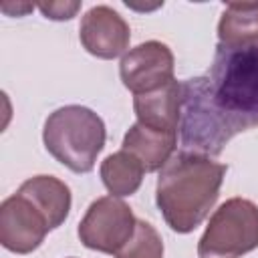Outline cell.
<instances>
[{
	"mask_svg": "<svg viewBox=\"0 0 258 258\" xmlns=\"http://www.w3.org/2000/svg\"><path fill=\"white\" fill-rule=\"evenodd\" d=\"M228 167L208 155L194 151H179L159 169L155 202L165 224L177 232L187 234L196 230L214 204Z\"/></svg>",
	"mask_w": 258,
	"mask_h": 258,
	"instance_id": "1",
	"label": "cell"
},
{
	"mask_svg": "<svg viewBox=\"0 0 258 258\" xmlns=\"http://www.w3.org/2000/svg\"><path fill=\"white\" fill-rule=\"evenodd\" d=\"M208 91L234 133L258 127V46L224 48L218 44Z\"/></svg>",
	"mask_w": 258,
	"mask_h": 258,
	"instance_id": "2",
	"label": "cell"
},
{
	"mask_svg": "<svg viewBox=\"0 0 258 258\" xmlns=\"http://www.w3.org/2000/svg\"><path fill=\"white\" fill-rule=\"evenodd\" d=\"M103 119L83 105H67L52 111L42 129L46 151L75 173H89L105 147Z\"/></svg>",
	"mask_w": 258,
	"mask_h": 258,
	"instance_id": "3",
	"label": "cell"
},
{
	"mask_svg": "<svg viewBox=\"0 0 258 258\" xmlns=\"http://www.w3.org/2000/svg\"><path fill=\"white\" fill-rule=\"evenodd\" d=\"M258 248V206L246 198L226 200L198 242L200 258H240Z\"/></svg>",
	"mask_w": 258,
	"mask_h": 258,
	"instance_id": "4",
	"label": "cell"
},
{
	"mask_svg": "<svg viewBox=\"0 0 258 258\" xmlns=\"http://www.w3.org/2000/svg\"><path fill=\"white\" fill-rule=\"evenodd\" d=\"M135 216L131 208L115 198H97L79 222V238L89 250L103 254H117L135 232Z\"/></svg>",
	"mask_w": 258,
	"mask_h": 258,
	"instance_id": "5",
	"label": "cell"
},
{
	"mask_svg": "<svg viewBox=\"0 0 258 258\" xmlns=\"http://www.w3.org/2000/svg\"><path fill=\"white\" fill-rule=\"evenodd\" d=\"M119 75L133 95L161 89L173 81V52L159 40L141 42L123 54Z\"/></svg>",
	"mask_w": 258,
	"mask_h": 258,
	"instance_id": "6",
	"label": "cell"
},
{
	"mask_svg": "<svg viewBox=\"0 0 258 258\" xmlns=\"http://www.w3.org/2000/svg\"><path fill=\"white\" fill-rule=\"evenodd\" d=\"M50 232L46 218L18 191L0 204V244L14 254H30Z\"/></svg>",
	"mask_w": 258,
	"mask_h": 258,
	"instance_id": "7",
	"label": "cell"
},
{
	"mask_svg": "<svg viewBox=\"0 0 258 258\" xmlns=\"http://www.w3.org/2000/svg\"><path fill=\"white\" fill-rule=\"evenodd\" d=\"M79 38L85 50L97 58H117L131 40V28L123 16L111 6H93L81 20Z\"/></svg>",
	"mask_w": 258,
	"mask_h": 258,
	"instance_id": "8",
	"label": "cell"
},
{
	"mask_svg": "<svg viewBox=\"0 0 258 258\" xmlns=\"http://www.w3.org/2000/svg\"><path fill=\"white\" fill-rule=\"evenodd\" d=\"M137 121L167 133H177L181 119V83L175 79L161 89L133 97Z\"/></svg>",
	"mask_w": 258,
	"mask_h": 258,
	"instance_id": "9",
	"label": "cell"
},
{
	"mask_svg": "<svg viewBox=\"0 0 258 258\" xmlns=\"http://www.w3.org/2000/svg\"><path fill=\"white\" fill-rule=\"evenodd\" d=\"M18 194L26 198L46 218L50 230L58 228L71 212V189L58 177L52 175L28 177L18 187Z\"/></svg>",
	"mask_w": 258,
	"mask_h": 258,
	"instance_id": "10",
	"label": "cell"
},
{
	"mask_svg": "<svg viewBox=\"0 0 258 258\" xmlns=\"http://www.w3.org/2000/svg\"><path fill=\"white\" fill-rule=\"evenodd\" d=\"M175 143H177V133L159 131L139 121L133 123L123 137V149L141 161L145 173L161 169L169 161Z\"/></svg>",
	"mask_w": 258,
	"mask_h": 258,
	"instance_id": "11",
	"label": "cell"
},
{
	"mask_svg": "<svg viewBox=\"0 0 258 258\" xmlns=\"http://www.w3.org/2000/svg\"><path fill=\"white\" fill-rule=\"evenodd\" d=\"M218 40L232 50L258 46V2L226 4L218 22Z\"/></svg>",
	"mask_w": 258,
	"mask_h": 258,
	"instance_id": "12",
	"label": "cell"
},
{
	"mask_svg": "<svg viewBox=\"0 0 258 258\" xmlns=\"http://www.w3.org/2000/svg\"><path fill=\"white\" fill-rule=\"evenodd\" d=\"M99 173H101V179H103V183L111 196L127 198L139 189L145 169L135 155L121 149V151L105 157Z\"/></svg>",
	"mask_w": 258,
	"mask_h": 258,
	"instance_id": "13",
	"label": "cell"
},
{
	"mask_svg": "<svg viewBox=\"0 0 258 258\" xmlns=\"http://www.w3.org/2000/svg\"><path fill=\"white\" fill-rule=\"evenodd\" d=\"M115 258H163V242L159 232L143 220H137L133 236L115 254Z\"/></svg>",
	"mask_w": 258,
	"mask_h": 258,
	"instance_id": "14",
	"label": "cell"
},
{
	"mask_svg": "<svg viewBox=\"0 0 258 258\" xmlns=\"http://www.w3.org/2000/svg\"><path fill=\"white\" fill-rule=\"evenodd\" d=\"M36 8L50 20H71L81 10V2H40Z\"/></svg>",
	"mask_w": 258,
	"mask_h": 258,
	"instance_id": "15",
	"label": "cell"
},
{
	"mask_svg": "<svg viewBox=\"0 0 258 258\" xmlns=\"http://www.w3.org/2000/svg\"><path fill=\"white\" fill-rule=\"evenodd\" d=\"M34 8V4H26V2H20V4H10V2H4L2 4V12H6V14H10V16H22V14H26V12H30Z\"/></svg>",
	"mask_w": 258,
	"mask_h": 258,
	"instance_id": "16",
	"label": "cell"
}]
</instances>
